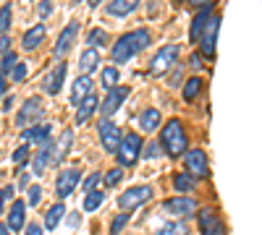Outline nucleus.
Returning a JSON list of instances; mask_svg holds the SVG:
<instances>
[{"mask_svg":"<svg viewBox=\"0 0 262 235\" xmlns=\"http://www.w3.org/2000/svg\"><path fill=\"white\" fill-rule=\"evenodd\" d=\"M147 45H149V32H147V29L123 34V37L116 42V47H113V60H116V66H121V63H128L137 53H142Z\"/></svg>","mask_w":262,"mask_h":235,"instance_id":"1","label":"nucleus"},{"mask_svg":"<svg viewBox=\"0 0 262 235\" xmlns=\"http://www.w3.org/2000/svg\"><path fill=\"white\" fill-rule=\"evenodd\" d=\"M160 144H163V149H165V152H168L170 157H179V154H184V152H186V144H189L184 125H181L179 120H168V123L163 125Z\"/></svg>","mask_w":262,"mask_h":235,"instance_id":"2","label":"nucleus"},{"mask_svg":"<svg viewBox=\"0 0 262 235\" xmlns=\"http://www.w3.org/2000/svg\"><path fill=\"white\" fill-rule=\"evenodd\" d=\"M118 162L123 165V167H131V165H137V160H139V154H142V139L137 136V134H126L123 139H121V144H118Z\"/></svg>","mask_w":262,"mask_h":235,"instance_id":"3","label":"nucleus"},{"mask_svg":"<svg viewBox=\"0 0 262 235\" xmlns=\"http://www.w3.org/2000/svg\"><path fill=\"white\" fill-rule=\"evenodd\" d=\"M149 199H152V188H149V186H134V188H128V191H123V194H121L118 206H121L123 212H131V209L142 206V204L149 201Z\"/></svg>","mask_w":262,"mask_h":235,"instance_id":"4","label":"nucleus"},{"mask_svg":"<svg viewBox=\"0 0 262 235\" xmlns=\"http://www.w3.org/2000/svg\"><path fill=\"white\" fill-rule=\"evenodd\" d=\"M176 60H179V47H176V45H165V47H160V50H158V55H155V58H152L149 71L160 76V73H165L168 68L176 66Z\"/></svg>","mask_w":262,"mask_h":235,"instance_id":"5","label":"nucleus"},{"mask_svg":"<svg viewBox=\"0 0 262 235\" xmlns=\"http://www.w3.org/2000/svg\"><path fill=\"white\" fill-rule=\"evenodd\" d=\"M97 131H100V141L105 146V152H118V144H121V131H118V125L113 120H100L97 125Z\"/></svg>","mask_w":262,"mask_h":235,"instance_id":"6","label":"nucleus"},{"mask_svg":"<svg viewBox=\"0 0 262 235\" xmlns=\"http://www.w3.org/2000/svg\"><path fill=\"white\" fill-rule=\"evenodd\" d=\"M217 27H221V16H210L207 18V24H205V29H202V34H200V42H202V53H205V58H212L215 55V37H217Z\"/></svg>","mask_w":262,"mask_h":235,"instance_id":"7","label":"nucleus"},{"mask_svg":"<svg viewBox=\"0 0 262 235\" xmlns=\"http://www.w3.org/2000/svg\"><path fill=\"white\" fill-rule=\"evenodd\" d=\"M79 178H81V173H79L76 167H71V170H63V173L58 175V180H55V194H58L60 199L71 196V194H74V188L79 186Z\"/></svg>","mask_w":262,"mask_h":235,"instance_id":"8","label":"nucleus"},{"mask_svg":"<svg viewBox=\"0 0 262 235\" xmlns=\"http://www.w3.org/2000/svg\"><path fill=\"white\" fill-rule=\"evenodd\" d=\"M163 206H165L168 215L189 217V215H194V212H196V206H200V204H196L194 199H189V196H176V199H168Z\"/></svg>","mask_w":262,"mask_h":235,"instance_id":"9","label":"nucleus"},{"mask_svg":"<svg viewBox=\"0 0 262 235\" xmlns=\"http://www.w3.org/2000/svg\"><path fill=\"white\" fill-rule=\"evenodd\" d=\"M200 230H202V235H226L223 220L217 217L212 209H202L200 212Z\"/></svg>","mask_w":262,"mask_h":235,"instance_id":"10","label":"nucleus"},{"mask_svg":"<svg viewBox=\"0 0 262 235\" xmlns=\"http://www.w3.org/2000/svg\"><path fill=\"white\" fill-rule=\"evenodd\" d=\"M186 170L191 175H200V178H207L210 175V167H207V154L202 149H191L186 152Z\"/></svg>","mask_w":262,"mask_h":235,"instance_id":"11","label":"nucleus"},{"mask_svg":"<svg viewBox=\"0 0 262 235\" xmlns=\"http://www.w3.org/2000/svg\"><path fill=\"white\" fill-rule=\"evenodd\" d=\"M128 87H116V89H111V94H107V99L100 105V113L107 118V115H113L118 108H121V105H123V99L128 97Z\"/></svg>","mask_w":262,"mask_h":235,"instance_id":"12","label":"nucleus"},{"mask_svg":"<svg viewBox=\"0 0 262 235\" xmlns=\"http://www.w3.org/2000/svg\"><path fill=\"white\" fill-rule=\"evenodd\" d=\"M42 115V102L37 99V97H29L27 102H24V108H21V113H18V118H16V125H29V120H37Z\"/></svg>","mask_w":262,"mask_h":235,"instance_id":"13","label":"nucleus"},{"mask_svg":"<svg viewBox=\"0 0 262 235\" xmlns=\"http://www.w3.org/2000/svg\"><path fill=\"white\" fill-rule=\"evenodd\" d=\"M92 94V79L90 76H79L74 81V89H71V105L74 108H79V105Z\"/></svg>","mask_w":262,"mask_h":235,"instance_id":"14","label":"nucleus"},{"mask_svg":"<svg viewBox=\"0 0 262 235\" xmlns=\"http://www.w3.org/2000/svg\"><path fill=\"white\" fill-rule=\"evenodd\" d=\"M74 37H76V24H69L60 32L58 42H55V58H63L66 53H69V47L74 45Z\"/></svg>","mask_w":262,"mask_h":235,"instance_id":"15","label":"nucleus"},{"mask_svg":"<svg viewBox=\"0 0 262 235\" xmlns=\"http://www.w3.org/2000/svg\"><path fill=\"white\" fill-rule=\"evenodd\" d=\"M95 110H100V99H97V94H90L76 108V123H86V120L95 115Z\"/></svg>","mask_w":262,"mask_h":235,"instance_id":"16","label":"nucleus"},{"mask_svg":"<svg viewBox=\"0 0 262 235\" xmlns=\"http://www.w3.org/2000/svg\"><path fill=\"white\" fill-rule=\"evenodd\" d=\"M24 139L32 144H39V146H48L50 144V125L42 123L37 128H29V131H24Z\"/></svg>","mask_w":262,"mask_h":235,"instance_id":"17","label":"nucleus"},{"mask_svg":"<svg viewBox=\"0 0 262 235\" xmlns=\"http://www.w3.org/2000/svg\"><path fill=\"white\" fill-rule=\"evenodd\" d=\"M63 79H66V63H58L55 71H53V73L48 76V81H45V92H48V94H58L60 87H63Z\"/></svg>","mask_w":262,"mask_h":235,"instance_id":"18","label":"nucleus"},{"mask_svg":"<svg viewBox=\"0 0 262 235\" xmlns=\"http://www.w3.org/2000/svg\"><path fill=\"white\" fill-rule=\"evenodd\" d=\"M42 39H45V27L37 24V27H32V29L24 34L21 45H24V50H37V47L42 45Z\"/></svg>","mask_w":262,"mask_h":235,"instance_id":"19","label":"nucleus"},{"mask_svg":"<svg viewBox=\"0 0 262 235\" xmlns=\"http://www.w3.org/2000/svg\"><path fill=\"white\" fill-rule=\"evenodd\" d=\"M139 0H111V6H107V16H116V18H123L128 16L131 11L137 8Z\"/></svg>","mask_w":262,"mask_h":235,"instance_id":"20","label":"nucleus"},{"mask_svg":"<svg viewBox=\"0 0 262 235\" xmlns=\"http://www.w3.org/2000/svg\"><path fill=\"white\" fill-rule=\"evenodd\" d=\"M24 212H27V204H24V201H13V204H11V215H8V227H11V232L24 227Z\"/></svg>","mask_w":262,"mask_h":235,"instance_id":"21","label":"nucleus"},{"mask_svg":"<svg viewBox=\"0 0 262 235\" xmlns=\"http://www.w3.org/2000/svg\"><path fill=\"white\" fill-rule=\"evenodd\" d=\"M100 66V55H97V50L95 47H90L81 58H79V68H81V76H90L95 68Z\"/></svg>","mask_w":262,"mask_h":235,"instance_id":"22","label":"nucleus"},{"mask_svg":"<svg viewBox=\"0 0 262 235\" xmlns=\"http://www.w3.org/2000/svg\"><path fill=\"white\" fill-rule=\"evenodd\" d=\"M71 141H74V131H71V128H66V131L60 134V139H58V144H55V152H53V162H60V160L66 157V152H69Z\"/></svg>","mask_w":262,"mask_h":235,"instance_id":"23","label":"nucleus"},{"mask_svg":"<svg viewBox=\"0 0 262 235\" xmlns=\"http://www.w3.org/2000/svg\"><path fill=\"white\" fill-rule=\"evenodd\" d=\"M210 16H212V8H210V6H202V11L196 13L194 24H191V39H200V34H202V29H205V24H207Z\"/></svg>","mask_w":262,"mask_h":235,"instance_id":"24","label":"nucleus"},{"mask_svg":"<svg viewBox=\"0 0 262 235\" xmlns=\"http://www.w3.org/2000/svg\"><path fill=\"white\" fill-rule=\"evenodd\" d=\"M139 125H142V131H155V128L160 125V113L155 110V108H149V110H144L142 113V118H139Z\"/></svg>","mask_w":262,"mask_h":235,"instance_id":"25","label":"nucleus"},{"mask_svg":"<svg viewBox=\"0 0 262 235\" xmlns=\"http://www.w3.org/2000/svg\"><path fill=\"white\" fill-rule=\"evenodd\" d=\"M63 215H66V206L63 204H53V209H48V215H45V227L48 230L58 227V222L63 220Z\"/></svg>","mask_w":262,"mask_h":235,"instance_id":"26","label":"nucleus"},{"mask_svg":"<svg viewBox=\"0 0 262 235\" xmlns=\"http://www.w3.org/2000/svg\"><path fill=\"white\" fill-rule=\"evenodd\" d=\"M200 92H202V79L194 76V79L186 81V87H184V99L191 102V99H196V94H200Z\"/></svg>","mask_w":262,"mask_h":235,"instance_id":"27","label":"nucleus"},{"mask_svg":"<svg viewBox=\"0 0 262 235\" xmlns=\"http://www.w3.org/2000/svg\"><path fill=\"white\" fill-rule=\"evenodd\" d=\"M173 188H176L179 194H189V191H194V178L186 175V173H181V175L173 178Z\"/></svg>","mask_w":262,"mask_h":235,"instance_id":"28","label":"nucleus"},{"mask_svg":"<svg viewBox=\"0 0 262 235\" xmlns=\"http://www.w3.org/2000/svg\"><path fill=\"white\" fill-rule=\"evenodd\" d=\"M102 201H105L102 191H90V194H86V199H84V209H86V212H95V209H100Z\"/></svg>","mask_w":262,"mask_h":235,"instance_id":"29","label":"nucleus"},{"mask_svg":"<svg viewBox=\"0 0 262 235\" xmlns=\"http://www.w3.org/2000/svg\"><path fill=\"white\" fill-rule=\"evenodd\" d=\"M48 160H50V144H48V146H42V152L34 157V175H42V173H45Z\"/></svg>","mask_w":262,"mask_h":235,"instance_id":"30","label":"nucleus"},{"mask_svg":"<svg viewBox=\"0 0 262 235\" xmlns=\"http://www.w3.org/2000/svg\"><path fill=\"white\" fill-rule=\"evenodd\" d=\"M155 235H189V227L181 222H170V225H163Z\"/></svg>","mask_w":262,"mask_h":235,"instance_id":"31","label":"nucleus"},{"mask_svg":"<svg viewBox=\"0 0 262 235\" xmlns=\"http://www.w3.org/2000/svg\"><path fill=\"white\" fill-rule=\"evenodd\" d=\"M11 16H13L11 3H6L3 8H0V32L3 34H8V29H11Z\"/></svg>","mask_w":262,"mask_h":235,"instance_id":"32","label":"nucleus"},{"mask_svg":"<svg viewBox=\"0 0 262 235\" xmlns=\"http://www.w3.org/2000/svg\"><path fill=\"white\" fill-rule=\"evenodd\" d=\"M118 79H121V76H118V68H116V66H111V68H105V71H102V84H105L107 89H113Z\"/></svg>","mask_w":262,"mask_h":235,"instance_id":"33","label":"nucleus"},{"mask_svg":"<svg viewBox=\"0 0 262 235\" xmlns=\"http://www.w3.org/2000/svg\"><path fill=\"white\" fill-rule=\"evenodd\" d=\"M86 42H90L92 47H102L105 42H107V34H105L102 29H92V32H90V37H86Z\"/></svg>","mask_w":262,"mask_h":235,"instance_id":"34","label":"nucleus"},{"mask_svg":"<svg viewBox=\"0 0 262 235\" xmlns=\"http://www.w3.org/2000/svg\"><path fill=\"white\" fill-rule=\"evenodd\" d=\"M126 222H128V212H121L118 217H113V222H111V235H118Z\"/></svg>","mask_w":262,"mask_h":235,"instance_id":"35","label":"nucleus"},{"mask_svg":"<svg viewBox=\"0 0 262 235\" xmlns=\"http://www.w3.org/2000/svg\"><path fill=\"white\" fill-rule=\"evenodd\" d=\"M16 63H18L16 53H6V55H3V63H0V68H3V73H6V71H13Z\"/></svg>","mask_w":262,"mask_h":235,"instance_id":"36","label":"nucleus"},{"mask_svg":"<svg viewBox=\"0 0 262 235\" xmlns=\"http://www.w3.org/2000/svg\"><path fill=\"white\" fill-rule=\"evenodd\" d=\"M24 76H27V66L18 60V63H16V68L11 71V79H13V81H24Z\"/></svg>","mask_w":262,"mask_h":235,"instance_id":"37","label":"nucleus"},{"mask_svg":"<svg viewBox=\"0 0 262 235\" xmlns=\"http://www.w3.org/2000/svg\"><path fill=\"white\" fill-rule=\"evenodd\" d=\"M121 178H123V170H111V173L105 175V180H107V186H116V183H121Z\"/></svg>","mask_w":262,"mask_h":235,"instance_id":"38","label":"nucleus"},{"mask_svg":"<svg viewBox=\"0 0 262 235\" xmlns=\"http://www.w3.org/2000/svg\"><path fill=\"white\" fill-rule=\"evenodd\" d=\"M97 186H100V173H92L90 178L84 180V188H86V194H90V191H95Z\"/></svg>","mask_w":262,"mask_h":235,"instance_id":"39","label":"nucleus"},{"mask_svg":"<svg viewBox=\"0 0 262 235\" xmlns=\"http://www.w3.org/2000/svg\"><path fill=\"white\" fill-rule=\"evenodd\" d=\"M39 199H42L39 186H32V188H29V204H32V206H37V204H39Z\"/></svg>","mask_w":262,"mask_h":235,"instance_id":"40","label":"nucleus"},{"mask_svg":"<svg viewBox=\"0 0 262 235\" xmlns=\"http://www.w3.org/2000/svg\"><path fill=\"white\" fill-rule=\"evenodd\" d=\"M27 154H29V146H27V144H24V146H18L16 152H13V162H24Z\"/></svg>","mask_w":262,"mask_h":235,"instance_id":"41","label":"nucleus"},{"mask_svg":"<svg viewBox=\"0 0 262 235\" xmlns=\"http://www.w3.org/2000/svg\"><path fill=\"white\" fill-rule=\"evenodd\" d=\"M160 154H163V144H149L147 157H149V160H155V157H160Z\"/></svg>","mask_w":262,"mask_h":235,"instance_id":"42","label":"nucleus"},{"mask_svg":"<svg viewBox=\"0 0 262 235\" xmlns=\"http://www.w3.org/2000/svg\"><path fill=\"white\" fill-rule=\"evenodd\" d=\"M50 11H53L50 0H42V3H39V16H42V18H48V16H50Z\"/></svg>","mask_w":262,"mask_h":235,"instance_id":"43","label":"nucleus"},{"mask_svg":"<svg viewBox=\"0 0 262 235\" xmlns=\"http://www.w3.org/2000/svg\"><path fill=\"white\" fill-rule=\"evenodd\" d=\"M8 45H11V37L3 34V37H0V53H3V55L8 53Z\"/></svg>","mask_w":262,"mask_h":235,"instance_id":"44","label":"nucleus"},{"mask_svg":"<svg viewBox=\"0 0 262 235\" xmlns=\"http://www.w3.org/2000/svg\"><path fill=\"white\" fill-rule=\"evenodd\" d=\"M27 235H42V230H39V225H34V222H32V225L27 227Z\"/></svg>","mask_w":262,"mask_h":235,"instance_id":"45","label":"nucleus"},{"mask_svg":"<svg viewBox=\"0 0 262 235\" xmlns=\"http://www.w3.org/2000/svg\"><path fill=\"white\" fill-rule=\"evenodd\" d=\"M6 199H8V196H6V191H0V215H3V204H6Z\"/></svg>","mask_w":262,"mask_h":235,"instance_id":"46","label":"nucleus"},{"mask_svg":"<svg viewBox=\"0 0 262 235\" xmlns=\"http://www.w3.org/2000/svg\"><path fill=\"white\" fill-rule=\"evenodd\" d=\"M69 225H71V227H76V225H79V217H76V215H71V217H69Z\"/></svg>","mask_w":262,"mask_h":235,"instance_id":"47","label":"nucleus"},{"mask_svg":"<svg viewBox=\"0 0 262 235\" xmlns=\"http://www.w3.org/2000/svg\"><path fill=\"white\" fill-rule=\"evenodd\" d=\"M11 102H13V97H6V102H3V110H11Z\"/></svg>","mask_w":262,"mask_h":235,"instance_id":"48","label":"nucleus"},{"mask_svg":"<svg viewBox=\"0 0 262 235\" xmlns=\"http://www.w3.org/2000/svg\"><path fill=\"white\" fill-rule=\"evenodd\" d=\"M3 92H6V79L0 76V97H3Z\"/></svg>","mask_w":262,"mask_h":235,"instance_id":"49","label":"nucleus"},{"mask_svg":"<svg viewBox=\"0 0 262 235\" xmlns=\"http://www.w3.org/2000/svg\"><path fill=\"white\" fill-rule=\"evenodd\" d=\"M194 6H210V0H191Z\"/></svg>","mask_w":262,"mask_h":235,"instance_id":"50","label":"nucleus"},{"mask_svg":"<svg viewBox=\"0 0 262 235\" xmlns=\"http://www.w3.org/2000/svg\"><path fill=\"white\" fill-rule=\"evenodd\" d=\"M0 235H11V230H8V225H6V227H0Z\"/></svg>","mask_w":262,"mask_h":235,"instance_id":"51","label":"nucleus"},{"mask_svg":"<svg viewBox=\"0 0 262 235\" xmlns=\"http://www.w3.org/2000/svg\"><path fill=\"white\" fill-rule=\"evenodd\" d=\"M100 3H102V0H90V6H92V8H97Z\"/></svg>","mask_w":262,"mask_h":235,"instance_id":"52","label":"nucleus"},{"mask_svg":"<svg viewBox=\"0 0 262 235\" xmlns=\"http://www.w3.org/2000/svg\"><path fill=\"white\" fill-rule=\"evenodd\" d=\"M0 180H3V173H0Z\"/></svg>","mask_w":262,"mask_h":235,"instance_id":"53","label":"nucleus"},{"mask_svg":"<svg viewBox=\"0 0 262 235\" xmlns=\"http://www.w3.org/2000/svg\"><path fill=\"white\" fill-rule=\"evenodd\" d=\"M74 3H81V0H74Z\"/></svg>","mask_w":262,"mask_h":235,"instance_id":"54","label":"nucleus"}]
</instances>
